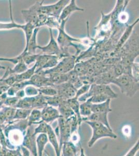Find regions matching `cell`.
<instances>
[{
  "label": "cell",
  "instance_id": "obj_1",
  "mask_svg": "<svg viewBox=\"0 0 139 156\" xmlns=\"http://www.w3.org/2000/svg\"><path fill=\"white\" fill-rule=\"evenodd\" d=\"M69 18L64 20L60 22V26L58 27L59 33L57 38V42L58 43L62 52L63 53L65 57L69 56L71 55L69 51V47L71 46H74L76 48L77 54L80 53L81 50L78 48V45H75L73 43V42H76L83 43V40L78 38H74L67 34L65 30V26L67 21Z\"/></svg>",
  "mask_w": 139,
  "mask_h": 156
},
{
  "label": "cell",
  "instance_id": "obj_2",
  "mask_svg": "<svg viewBox=\"0 0 139 156\" xmlns=\"http://www.w3.org/2000/svg\"><path fill=\"white\" fill-rule=\"evenodd\" d=\"M112 83L117 86L120 92L129 98H132L139 90V81L128 74H122L118 76Z\"/></svg>",
  "mask_w": 139,
  "mask_h": 156
},
{
  "label": "cell",
  "instance_id": "obj_3",
  "mask_svg": "<svg viewBox=\"0 0 139 156\" xmlns=\"http://www.w3.org/2000/svg\"><path fill=\"white\" fill-rule=\"evenodd\" d=\"M91 127L92 130V134L89 141L88 142V147H92L96 142L100 138L109 137L112 139H116L117 136L113 132V129L107 128L106 126L100 123L93 121H85Z\"/></svg>",
  "mask_w": 139,
  "mask_h": 156
},
{
  "label": "cell",
  "instance_id": "obj_4",
  "mask_svg": "<svg viewBox=\"0 0 139 156\" xmlns=\"http://www.w3.org/2000/svg\"><path fill=\"white\" fill-rule=\"evenodd\" d=\"M100 94H105L109 96L111 99L116 98L118 97V95L112 90L109 84L92 83L91 84L88 92L78 98V101L79 103H83L93 95Z\"/></svg>",
  "mask_w": 139,
  "mask_h": 156
},
{
  "label": "cell",
  "instance_id": "obj_5",
  "mask_svg": "<svg viewBox=\"0 0 139 156\" xmlns=\"http://www.w3.org/2000/svg\"><path fill=\"white\" fill-rule=\"evenodd\" d=\"M76 56L75 55H70L61 59V60L59 62L55 67L48 70H42L41 72L44 75H48L50 73H67L73 70L76 63Z\"/></svg>",
  "mask_w": 139,
  "mask_h": 156
},
{
  "label": "cell",
  "instance_id": "obj_6",
  "mask_svg": "<svg viewBox=\"0 0 139 156\" xmlns=\"http://www.w3.org/2000/svg\"><path fill=\"white\" fill-rule=\"evenodd\" d=\"M58 126L54 130L57 135H59V147L60 151H61V147L64 143L71 140V132L69 123L66 119L61 117L57 120Z\"/></svg>",
  "mask_w": 139,
  "mask_h": 156
},
{
  "label": "cell",
  "instance_id": "obj_7",
  "mask_svg": "<svg viewBox=\"0 0 139 156\" xmlns=\"http://www.w3.org/2000/svg\"><path fill=\"white\" fill-rule=\"evenodd\" d=\"M49 30L50 33L49 42L45 46H41L39 45L37 48L41 50L43 54L56 56L59 57L61 59L65 56L62 52L58 43L57 42L56 40L54 38L52 29L49 28Z\"/></svg>",
  "mask_w": 139,
  "mask_h": 156
},
{
  "label": "cell",
  "instance_id": "obj_8",
  "mask_svg": "<svg viewBox=\"0 0 139 156\" xmlns=\"http://www.w3.org/2000/svg\"><path fill=\"white\" fill-rule=\"evenodd\" d=\"M34 125L28 127L21 146L29 150L33 156H37L36 137L34 134Z\"/></svg>",
  "mask_w": 139,
  "mask_h": 156
},
{
  "label": "cell",
  "instance_id": "obj_9",
  "mask_svg": "<svg viewBox=\"0 0 139 156\" xmlns=\"http://www.w3.org/2000/svg\"><path fill=\"white\" fill-rule=\"evenodd\" d=\"M39 1H36L28 9L21 10V14L26 23H29L37 28L39 21V14L37 12Z\"/></svg>",
  "mask_w": 139,
  "mask_h": 156
},
{
  "label": "cell",
  "instance_id": "obj_10",
  "mask_svg": "<svg viewBox=\"0 0 139 156\" xmlns=\"http://www.w3.org/2000/svg\"><path fill=\"white\" fill-rule=\"evenodd\" d=\"M57 91V95L64 100L75 98L76 89L69 82L59 85H53Z\"/></svg>",
  "mask_w": 139,
  "mask_h": 156
},
{
  "label": "cell",
  "instance_id": "obj_11",
  "mask_svg": "<svg viewBox=\"0 0 139 156\" xmlns=\"http://www.w3.org/2000/svg\"><path fill=\"white\" fill-rule=\"evenodd\" d=\"M42 112V121L47 124L53 122V121L58 120L61 117L58 109L50 106H46L41 110Z\"/></svg>",
  "mask_w": 139,
  "mask_h": 156
},
{
  "label": "cell",
  "instance_id": "obj_12",
  "mask_svg": "<svg viewBox=\"0 0 139 156\" xmlns=\"http://www.w3.org/2000/svg\"><path fill=\"white\" fill-rule=\"evenodd\" d=\"M30 85L37 87H43L45 86H53L50 82L48 75H44L42 72L35 73L29 80Z\"/></svg>",
  "mask_w": 139,
  "mask_h": 156
},
{
  "label": "cell",
  "instance_id": "obj_13",
  "mask_svg": "<svg viewBox=\"0 0 139 156\" xmlns=\"http://www.w3.org/2000/svg\"><path fill=\"white\" fill-rule=\"evenodd\" d=\"M76 2V1L75 0H71L69 4L65 6L59 18V22L60 23L62 20L70 18V16L73 12H75L76 11H84V9L80 8L77 5Z\"/></svg>",
  "mask_w": 139,
  "mask_h": 156
},
{
  "label": "cell",
  "instance_id": "obj_14",
  "mask_svg": "<svg viewBox=\"0 0 139 156\" xmlns=\"http://www.w3.org/2000/svg\"><path fill=\"white\" fill-rule=\"evenodd\" d=\"M139 18H137L135 22L134 23H132L131 25H128L127 26V27L125 29V31H123V34H122V36L120 37V39L118 40L116 45V48H115V51H118L122 48V46L125 44L126 42L130 38L132 32L134 30V27L139 23Z\"/></svg>",
  "mask_w": 139,
  "mask_h": 156
},
{
  "label": "cell",
  "instance_id": "obj_15",
  "mask_svg": "<svg viewBox=\"0 0 139 156\" xmlns=\"http://www.w3.org/2000/svg\"><path fill=\"white\" fill-rule=\"evenodd\" d=\"M46 135L47 136L48 142L51 144L53 146L56 156H61V151L59 147V143L58 140L57 136L55 133V131L54 130L52 126L49 124L48 126L47 131L46 133Z\"/></svg>",
  "mask_w": 139,
  "mask_h": 156
},
{
  "label": "cell",
  "instance_id": "obj_16",
  "mask_svg": "<svg viewBox=\"0 0 139 156\" xmlns=\"http://www.w3.org/2000/svg\"><path fill=\"white\" fill-rule=\"evenodd\" d=\"M108 114H97V113H92L89 117L87 118H82L83 121H93L97 122L106 126L107 128L109 129H112L109 125V122L108 120Z\"/></svg>",
  "mask_w": 139,
  "mask_h": 156
},
{
  "label": "cell",
  "instance_id": "obj_17",
  "mask_svg": "<svg viewBox=\"0 0 139 156\" xmlns=\"http://www.w3.org/2000/svg\"><path fill=\"white\" fill-rule=\"evenodd\" d=\"M40 28H35L32 34V37L29 42L28 44L25 46L23 51V52H27L30 55L36 54V51L39 45L37 44V34L39 32Z\"/></svg>",
  "mask_w": 139,
  "mask_h": 156
},
{
  "label": "cell",
  "instance_id": "obj_18",
  "mask_svg": "<svg viewBox=\"0 0 139 156\" xmlns=\"http://www.w3.org/2000/svg\"><path fill=\"white\" fill-rule=\"evenodd\" d=\"M69 1L59 0L56 3L50 4L51 6V12L50 16H52L57 18L59 20V18L64 8L67 4H69Z\"/></svg>",
  "mask_w": 139,
  "mask_h": 156
},
{
  "label": "cell",
  "instance_id": "obj_19",
  "mask_svg": "<svg viewBox=\"0 0 139 156\" xmlns=\"http://www.w3.org/2000/svg\"><path fill=\"white\" fill-rule=\"evenodd\" d=\"M111 99L100 104H92V113L97 114H109L112 111L110 107Z\"/></svg>",
  "mask_w": 139,
  "mask_h": 156
},
{
  "label": "cell",
  "instance_id": "obj_20",
  "mask_svg": "<svg viewBox=\"0 0 139 156\" xmlns=\"http://www.w3.org/2000/svg\"><path fill=\"white\" fill-rule=\"evenodd\" d=\"M9 13H10V18L11 21L10 23H0V30H11L12 29H19L23 30L24 25H20L16 23L14 21L12 17V7L11 1H9Z\"/></svg>",
  "mask_w": 139,
  "mask_h": 156
},
{
  "label": "cell",
  "instance_id": "obj_21",
  "mask_svg": "<svg viewBox=\"0 0 139 156\" xmlns=\"http://www.w3.org/2000/svg\"><path fill=\"white\" fill-rule=\"evenodd\" d=\"M58 110L61 117L66 120L69 119V118L73 115H75L74 112L68 104L67 100H64L62 101L58 107Z\"/></svg>",
  "mask_w": 139,
  "mask_h": 156
},
{
  "label": "cell",
  "instance_id": "obj_22",
  "mask_svg": "<svg viewBox=\"0 0 139 156\" xmlns=\"http://www.w3.org/2000/svg\"><path fill=\"white\" fill-rule=\"evenodd\" d=\"M62 156H77V149L75 144L71 140L65 142L61 147Z\"/></svg>",
  "mask_w": 139,
  "mask_h": 156
},
{
  "label": "cell",
  "instance_id": "obj_23",
  "mask_svg": "<svg viewBox=\"0 0 139 156\" xmlns=\"http://www.w3.org/2000/svg\"><path fill=\"white\" fill-rule=\"evenodd\" d=\"M67 101H68V104L70 107V108H71V109L72 110L73 112L75 114V115L77 117L78 124H79V126H81L82 123L83 122V120H82V117L80 115V112H79L80 103L79 101H78V98H73L71 99L67 100Z\"/></svg>",
  "mask_w": 139,
  "mask_h": 156
},
{
  "label": "cell",
  "instance_id": "obj_24",
  "mask_svg": "<svg viewBox=\"0 0 139 156\" xmlns=\"http://www.w3.org/2000/svg\"><path fill=\"white\" fill-rule=\"evenodd\" d=\"M37 147V156H43L45 147L48 142L47 136L46 134H39L36 138Z\"/></svg>",
  "mask_w": 139,
  "mask_h": 156
},
{
  "label": "cell",
  "instance_id": "obj_25",
  "mask_svg": "<svg viewBox=\"0 0 139 156\" xmlns=\"http://www.w3.org/2000/svg\"><path fill=\"white\" fill-rule=\"evenodd\" d=\"M50 82L52 85H59L68 82V77L67 73H50L48 74Z\"/></svg>",
  "mask_w": 139,
  "mask_h": 156
},
{
  "label": "cell",
  "instance_id": "obj_26",
  "mask_svg": "<svg viewBox=\"0 0 139 156\" xmlns=\"http://www.w3.org/2000/svg\"><path fill=\"white\" fill-rule=\"evenodd\" d=\"M92 103L90 98L87 99L86 101L80 103L79 112L82 118L89 117L92 114Z\"/></svg>",
  "mask_w": 139,
  "mask_h": 156
},
{
  "label": "cell",
  "instance_id": "obj_27",
  "mask_svg": "<svg viewBox=\"0 0 139 156\" xmlns=\"http://www.w3.org/2000/svg\"><path fill=\"white\" fill-rule=\"evenodd\" d=\"M41 121H42L41 110L38 109H32L28 118V126L32 125L38 124Z\"/></svg>",
  "mask_w": 139,
  "mask_h": 156
},
{
  "label": "cell",
  "instance_id": "obj_28",
  "mask_svg": "<svg viewBox=\"0 0 139 156\" xmlns=\"http://www.w3.org/2000/svg\"><path fill=\"white\" fill-rule=\"evenodd\" d=\"M36 68V65L35 63L32 67L28 68L24 73L19 75H15L16 82L26 81L30 80L31 77L35 74Z\"/></svg>",
  "mask_w": 139,
  "mask_h": 156
},
{
  "label": "cell",
  "instance_id": "obj_29",
  "mask_svg": "<svg viewBox=\"0 0 139 156\" xmlns=\"http://www.w3.org/2000/svg\"><path fill=\"white\" fill-rule=\"evenodd\" d=\"M32 98V109H43L47 106L45 97L41 94L36 96L31 97Z\"/></svg>",
  "mask_w": 139,
  "mask_h": 156
},
{
  "label": "cell",
  "instance_id": "obj_30",
  "mask_svg": "<svg viewBox=\"0 0 139 156\" xmlns=\"http://www.w3.org/2000/svg\"><path fill=\"white\" fill-rule=\"evenodd\" d=\"M32 110L16 108V112L14 117V120H22L28 119Z\"/></svg>",
  "mask_w": 139,
  "mask_h": 156
},
{
  "label": "cell",
  "instance_id": "obj_31",
  "mask_svg": "<svg viewBox=\"0 0 139 156\" xmlns=\"http://www.w3.org/2000/svg\"><path fill=\"white\" fill-rule=\"evenodd\" d=\"M39 93L45 96H54L57 95V91L54 86H45L38 88Z\"/></svg>",
  "mask_w": 139,
  "mask_h": 156
},
{
  "label": "cell",
  "instance_id": "obj_32",
  "mask_svg": "<svg viewBox=\"0 0 139 156\" xmlns=\"http://www.w3.org/2000/svg\"><path fill=\"white\" fill-rule=\"evenodd\" d=\"M35 28V27L30 23H26L24 24V27L22 30L25 33V37H26V46L28 44Z\"/></svg>",
  "mask_w": 139,
  "mask_h": 156
},
{
  "label": "cell",
  "instance_id": "obj_33",
  "mask_svg": "<svg viewBox=\"0 0 139 156\" xmlns=\"http://www.w3.org/2000/svg\"><path fill=\"white\" fill-rule=\"evenodd\" d=\"M46 98L47 104L48 106L54 107H58L59 105H60L62 101L64 99H63L57 95L54 96H45Z\"/></svg>",
  "mask_w": 139,
  "mask_h": 156
},
{
  "label": "cell",
  "instance_id": "obj_34",
  "mask_svg": "<svg viewBox=\"0 0 139 156\" xmlns=\"http://www.w3.org/2000/svg\"><path fill=\"white\" fill-rule=\"evenodd\" d=\"M22 55V58L25 64L27 66L29 65L30 64H32L33 62H36V60L37 57L39 56V54H35V55H30L27 52H23V51L21 53Z\"/></svg>",
  "mask_w": 139,
  "mask_h": 156
},
{
  "label": "cell",
  "instance_id": "obj_35",
  "mask_svg": "<svg viewBox=\"0 0 139 156\" xmlns=\"http://www.w3.org/2000/svg\"><path fill=\"white\" fill-rule=\"evenodd\" d=\"M49 124L45 122L44 121H41L38 124V126L36 128H34V134L35 136L40 134H46L47 131L48 126Z\"/></svg>",
  "mask_w": 139,
  "mask_h": 156
},
{
  "label": "cell",
  "instance_id": "obj_36",
  "mask_svg": "<svg viewBox=\"0 0 139 156\" xmlns=\"http://www.w3.org/2000/svg\"><path fill=\"white\" fill-rule=\"evenodd\" d=\"M24 90L26 97H34L40 94L38 88L32 85H26Z\"/></svg>",
  "mask_w": 139,
  "mask_h": 156
},
{
  "label": "cell",
  "instance_id": "obj_37",
  "mask_svg": "<svg viewBox=\"0 0 139 156\" xmlns=\"http://www.w3.org/2000/svg\"><path fill=\"white\" fill-rule=\"evenodd\" d=\"M92 104H100L106 101L108 99H111L109 96L105 94H97L90 98Z\"/></svg>",
  "mask_w": 139,
  "mask_h": 156
},
{
  "label": "cell",
  "instance_id": "obj_38",
  "mask_svg": "<svg viewBox=\"0 0 139 156\" xmlns=\"http://www.w3.org/2000/svg\"><path fill=\"white\" fill-rule=\"evenodd\" d=\"M19 99L16 96H7L4 101V106L15 108Z\"/></svg>",
  "mask_w": 139,
  "mask_h": 156
},
{
  "label": "cell",
  "instance_id": "obj_39",
  "mask_svg": "<svg viewBox=\"0 0 139 156\" xmlns=\"http://www.w3.org/2000/svg\"><path fill=\"white\" fill-rule=\"evenodd\" d=\"M68 77V82H70L72 84H74L75 82L79 79V76L78 73L72 70L67 73Z\"/></svg>",
  "mask_w": 139,
  "mask_h": 156
},
{
  "label": "cell",
  "instance_id": "obj_40",
  "mask_svg": "<svg viewBox=\"0 0 139 156\" xmlns=\"http://www.w3.org/2000/svg\"><path fill=\"white\" fill-rule=\"evenodd\" d=\"M90 86L91 84H89L82 85L81 87H79V89L76 90L75 98H78L80 96L88 92V90L90 89Z\"/></svg>",
  "mask_w": 139,
  "mask_h": 156
},
{
  "label": "cell",
  "instance_id": "obj_41",
  "mask_svg": "<svg viewBox=\"0 0 139 156\" xmlns=\"http://www.w3.org/2000/svg\"><path fill=\"white\" fill-rule=\"evenodd\" d=\"M139 63H135L134 62L131 66V74L132 77L137 80V81H139Z\"/></svg>",
  "mask_w": 139,
  "mask_h": 156
},
{
  "label": "cell",
  "instance_id": "obj_42",
  "mask_svg": "<svg viewBox=\"0 0 139 156\" xmlns=\"http://www.w3.org/2000/svg\"><path fill=\"white\" fill-rule=\"evenodd\" d=\"M9 122L4 114L3 110L2 108L0 109V128L6 126L7 124H9Z\"/></svg>",
  "mask_w": 139,
  "mask_h": 156
},
{
  "label": "cell",
  "instance_id": "obj_43",
  "mask_svg": "<svg viewBox=\"0 0 139 156\" xmlns=\"http://www.w3.org/2000/svg\"><path fill=\"white\" fill-rule=\"evenodd\" d=\"M118 20L120 23H127L129 20L128 14L125 10L122 11L118 15L117 20Z\"/></svg>",
  "mask_w": 139,
  "mask_h": 156
},
{
  "label": "cell",
  "instance_id": "obj_44",
  "mask_svg": "<svg viewBox=\"0 0 139 156\" xmlns=\"http://www.w3.org/2000/svg\"><path fill=\"white\" fill-rule=\"evenodd\" d=\"M9 88V87L5 83L3 79L1 77V79L0 80V95L6 93Z\"/></svg>",
  "mask_w": 139,
  "mask_h": 156
},
{
  "label": "cell",
  "instance_id": "obj_45",
  "mask_svg": "<svg viewBox=\"0 0 139 156\" xmlns=\"http://www.w3.org/2000/svg\"><path fill=\"white\" fill-rule=\"evenodd\" d=\"M15 96L18 98L19 99H21V98L26 97V94H25L24 89H22V90H18L17 92L16 93Z\"/></svg>",
  "mask_w": 139,
  "mask_h": 156
},
{
  "label": "cell",
  "instance_id": "obj_46",
  "mask_svg": "<svg viewBox=\"0 0 139 156\" xmlns=\"http://www.w3.org/2000/svg\"><path fill=\"white\" fill-rule=\"evenodd\" d=\"M20 148H21V153L23 154V156H30V152L29 150L26 149V148L21 146Z\"/></svg>",
  "mask_w": 139,
  "mask_h": 156
},
{
  "label": "cell",
  "instance_id": "obj_47",
  "mask_svg": "<svg viewBox=\"0 0 139 156\" xmlns=\"http://www.w3.org/2000/svg\"><path fill=\"white\" fill-rule=\"evenodd\" d=\"M80 147H81V154H80V156H86L85 154L84 151L83 149V147H82L81 145H80Z\"/></svg>",
  "mask_w": 139,
  "mask_h": 156
},
{
  "label": "cell",
  "instance_id": "obj_48",
  "mask_svg": "<svg viewBox=\"0 0 139 156\" xmlns=\"http://www.w3.org/2000/svg\"><path fill=\"white\" fill-rule=\"evenodd\" d=\"M4 100L0 102V109H1V108H2V107L4 106Z\"/></svg>",
  "mask_w": 139,
  "mask_h": 156
},
{
  "label": "cell",
  "instance_id": "obj_49",
  "mask_svg": "<svg viewBox=\"0 0 139 156\" xmlns=\"http://www.w3.org/2000/svg\"><path fill=\"white\" fill-rule=\"evenodd\" d=\"M6 68L4 66H1L0 65V69H5Z\"/></svg>",
  "mask_w": 139,
  "mask_h": 156
},
{
  "label": "cell",
  "instance_id": "obj_50",
  "mask_svg": "<svg viewBox=\"0 0 139 156\" xmlns=\"http://www.w3.org/2000/svg\"><path fill=\"white\" fill-rule=\"evenodd\" d=\"M1 77H0V80H1Z\"/></svg>",
  "mask_w": 139,
  "mask_h": 156
}]
</instances>
